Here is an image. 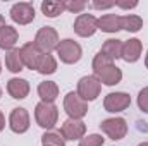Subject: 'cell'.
Masks as SVG:
<instances>
[{
  "instance_id": "1f68e13d",
  "label": "cell",
  "mask_w": 148,
  "mask_h": 146,
  "mask_svg": "<svg viewBox=\"0 0 148 146\" xmlns=\"http://www.w3.org/2000/svg\"><path fill=\"white\" fill-rule=\"evenodd\" d=\"M3 26H7V24H5V19H3V16L0 14V31H2V28H3Z\"/></svg>"
},
{
  "instance_id": "83f0119b",
  "label": "cell",
  "mask_w": 148,
  "mask_h": 146,
  "mask_svg": "<svg viewBox=\"0 0 148 146\" xmlns=\"http://www.w3.org/2000/svg\"><path fill=\"white\" fill-rule=\"evenodd\" d=\"M138 107L141 112L148 113V86L143 88L140 93H138Z\"/></svg>"
},
{
  "instance_id": "5bb4252c",
  "label": "cell",
  "mask_w": 148,
  "mask_h": 146,
  "mask_svg": "<svg viewBox=\"0 0 148 146\" xmlns=\"http://www.w3.org/2000/svg\"><path fill=\"white\" fill-rule=\"evenodd\" d=\"M7 93L14 100H24L29 95V83L21 77H12L7 83Z\"/></svg>"
},
{
  "instance_id": "6da1fadb",
  "label": "cell",
  "mask_w": 148,
  "mask_h": 146,
  "mask_svg": "<svg viewBox=\"0 0 148 146\" xmlns=\"http://www.w3.org/2000/svg\"><path fill=\"white\" fill-rule=\"evenodd\" d=\"M35 120L41 129H53L57 120H59V108L53 105V103H45V102H40L36 107H35Z\"/></svg>"
},
{
  "instance_id": "9a60e30c",
  "label": "cell",
  "mask_w": 148,
  "mask_h": 146,
  "mask_svg": "<svg viewBox=\"0 0 148 146\" xmlns=\"http://www.w3.org/2000/svg\"><path fill=\"white\" fill-rule=\"evenodd\" d=\"M38 96L45 103H53L59 96V86L53 81H43L38 84Z\"/></svg>"
},
{
  "instance_id": "30bf717a",
  "label": "cell",
  "mask_w": 148,
  "mask_h": 146,
  "mask_svg": "<svg viewBox=\"0 0 148 146\" xmlns=\"http://www.w3.org/2000/svg\"><path fill=\"white\" fill-rule=\"evenodd\" d=\"M9 127L16 134H24L29 129V113L23 107H17L9 115Z\"/></svg>"
},
{
  "instance_id": "52a82bcc",
  "label": "cell",
  "mask_w": 148,
  "mask_h": 146,
  "mask_svg": "<svg viewBox=\"0 0 148 146\" xmlns=\"http://www.w3.org/2000/svg\"><path fill=\"white\" fill-rule=\"evenodd\" d=\"M10 19L16 24H29L35 21V7L29 2H17L10 7Z\"/></svg>"
},
{
  "instance_id": "ba28073f",
  "label": "cell",
  "mask_w": 148,
  "mask_h": 146,
  "mask_svg": "<svg viewBox=\"0 0 148 146\" xmlns=\"http://www.w3.org/2000/svg\"><path fill=\"white\" fill-rule=\"evenodd\" d=\"M97 21H98V19H97L95 16H91V14H79V16L76 17L74 26H73L74 33L81 38L93 36V35L97 33V29H98Z\"/></svg>"
},
{
  "instance_id": "ac0fdd59",
  "label": "cell",
  "mask_w": 148,
  "mask_h": 146,
  "mask_svg": "<svg viewBox=\"0 0 148 146\" xmlns=\"http://www.w3.org/2000/svg\"><path fill=\"white\" fill-rule=\"evenodd\" d=\"M97 77H98V81L103 83L105 86H115V84H119L121 79H122V71H121L117 65H110V67L103 69L100 74H97Z\"/></svg>"
},
{
  "instance_id": "836d02e7",
  "label": "cell",
  "mask_w": 148,
  "mask_h": 146,
  "mask_svg": "<svg viewBox=\"0 0 148 146\" xmlns=\"http://www.w3.org/2000/svg\"><path fill=\"white\" fill-rule=\"evenodd\" d=\"M138 146H148V141H145V143H140Z\"/></svg>"
},
{
  "instance_id": "ffe728a7",
  "label": "cell",
  "mask_w": 148,
  "mask_h": 146,
  "mask_svg": "<svg viewBox=\"0 0 148 146\" xmlns=\"http://www.w3.org/2000/svg\"><path fill=\"white\" fill-rule=\"evenodd\" d=\"M121 28L129 33H138L143 28V19L136 14H127L121 17Z\"/></svg>"
},
{
  "instance_id": "7a4b0ae2",
  "label": "cell",
  "mask_w": 148,
  "mask_h": 146,
  "mask_svg": "<svg viewBox=\"0 0 148 146\" xmlns=\"http://www.w3.org/2000/svg\"><path fill=\"white\" fill-rule=\"evenodd\" d=\"M55 52H57V57L60 59V62L69 64V65L79 62L81 57H83V48H81V45H79L77 41L71 40V38L60 40L59 45H57V48H55Z\"/></svg>"
},
{
  "instance_id": "9c48e42d",
  "label": "cell",
  "mask_w": 148,
  "mask_h": 146,
  "mask_svg": "<svg viewBox=\"0 0 148 146\" xmlns=\"http://www.w3.org/2000/svg\"><path fill=\"white\" fill-rule=\"evenodd\" d=\"M131 105V96L124 91H115V93H109L103 100V108L110 113H117L122 112Z\"/></svg>"
},
{
  "instance_id": "e0dca14e",
  "label": "cell",
  "mask_w": 148,
  "mask_h": 146,
  "mask_svg": "<svg viewBox=\"0 0 148 146\" xmlns=\"http://www.w3.org/2000/svg\"><path fill=\"white\" fill-rule=\"evenodd\" d=\"M19 40V33L12 26H3L0 31V48L2 50H14L16 43Z\"/></svg>"
},
{
  "instance_id": "cb8c5ba5",
  "label": "cell",
  "mask_w": 148,
  "mask_h": 146,
  "mask_svg": "<svg viewBox=\"0 0 148 146\" xmlns=\"http://www.w3.org/2000/svg\"><path fill=\"white\" fill-rule=\"evenodd\" d=\"M110 65H114V60H112L110 57H107L105 53H102V52H98V53L95 55V59H93V64H91L95 76H97V74H100L103 69L110 67Z\"/></svg>"
},
{
  "instance_id": "5b68a950",
  "label": "cell",
  "mask_w": 148,
  "mask_h": 146,
  "mask_svg": "<svg viewBox=\"0 0 148 146\" xmlns=\"http://www.w3.org/2000/svg\"><path fill=\"white\" fill-rule=\"evenodd\" d=\"M59 41H60L59 40V35H57V31L52 26L40 28L36 36H35V45H36L43 53H50L52 50H55L57 45H59Z\"/></svg>"
},
{
  "instance_id": "d6a6232c",
  "label": "cell",
  "mask_w": 148,
  "mask_h": 146,
  "mask_svg": "<svg viewBox=\"0 0 148 146\" xmlns=\"http://www.w3.org/2000/svg\"><path fill=\"white\" fill-rule=\"evenodd\" d=\"M145 65H147V69H148V52H147V57H145Z\"/></svg>"
},
{
  "instance_id": "e575fe53",
  "label": "cell",
  "mask_w": 148,
  "mask_h": 146,
  "mask_svg": "<svg viewBox=\"0 0 148 146\" xmlns=\"http://www.w3.org/2000/svg\"><path fill=\"white\" fill-rule=\"evenodd\" d=\"M0 72H2V64H0Z\"/></svg>"
},
{
  "instance_id": "484cf974",
  "label": "cell",
  "mask_w": 148,
  "mask_h": 146,
  "mask_svg": "<svg viewBox=\"0 0 148 146\" xmlns=\"http://www.w3.org/2000/svg\"><path fill=\"white\" fill-rule=\"evenodd\" d=\"M103 141H105V138H102L100 134H88L79 139L77 146H103Z\"/></svg>"
},
{
  "instance_id": "7c38bea8",
  "label": "cell",
  "mask_w": 148,
  "mask_h": 146,
  "mask_svg": "<svg viewBox=\"0 0 148 146\" xmlns=\"http://www.w3.org/2000/svg\"><path fill=\"white\" fill-rule=\"evenodd\" d=\"M43 55H45V53H43L36 45H35V41H29V43H26V45L21 46V57H23V62H24V65H26L28 69H31V71H33V69L36 71L38 69V65H40Z\"/></svg>"
},
{
  "instance_id": "d6986e66",
  "label": "cell",
  "mask_w": 148,
  "mask_h": 146,
  "mask_svg": "<svg viewBox=\"0 0 148 146\" xmlns=\"http://www.w3.org/2000/svg\"><path fill=\"white\" fill-rule=\"evenodd\" d=\"M5 67L14 74L21 72L24 69V62H23V57H21V48H14V50L7 52V55H5Z\"/></svg>"
},
{
  "instance_id": "603a6c76",
  "label": "cell",
  "mask_w": 148,
  "mask_h": 146,
  "mask_svg": "<svg viewBox=\"0 0 148 146\" xmlns=\"http://www.w3.org/2000/svg\"><path fill=\"white\" fill-rule=\"evenodd\" d=\"M36 71H38L40 74H43V76L53 74L55 71H57V60H55V57H53L52 53H45Z\"/></svg>"
},
{
  "instance_id": "8992f818",
  "label": "cell",
  "mask_w": 148,
  "mask_h": 146,
  "mask_svg": "<svg viewBox=\"0 0 148 146\" xmlns=\"http://www.w3.org/2000/svg\"><path fill=\"white\" fill-rule=\"evenodd\" d=\"M100 129L114 141H119V139L126 138V134H127V124L122 117H112V119L102 120Z\"/></svg>"
},
{
  "instance_id": "44dd1931",
  "label": "cell",
  "mask_w": 148,
  "mask_h": 146,
  "mask_svg": "<svg viewBox=\"0 0 148 146\" xmlns=\"http://www.w3.org/2000/svg\"><path fill=\"white\" fill-rule=\"evenodd\" d=\"M64 3L62 2H57V0H45L41 2V12L45 14V17H59L62 12H64Z\"/></svg>"
},
{
  "instance_id": "8fae6325",
  "label": "cell",
  "mask_w": 148,
  "mask_h": 146,
  "mask_svg": "<svg viewBox=\"0 0 148 146\" xmlns=\"http://www.w3.org/2000/svg\"><path fill=\"white\" fill-rule=\"evenodd\" d=\"M60 134L64 136L66 141H79L81 138L86 136V124L83 120H76V119H67L62 126H60Z\"/></svg>"
},
{
  "instance_id": "d590c367",
  "label": "cell",
  "mask_w": 148,
  "mask_h": 146,
  "mask_svg": "<svg viewBox=\"0 0 148 146\" xmlns=\"http://www.w3.org/2000/svg\"><path fill=\"white\" fill-rule=\"evenodd\" d=\"M0 96H2V89H0Z\"/></svg>"
},
{
  "instance_id": "4fadbf2b",
  "label": "cell",
  "mask_w": 148,
  "mask_h": 146,
  "mask_svg": "<svg viewBox=\"0 0 148 146\" xmlns=\"http://www.w3.org/2000/svg\"><path fill=\"white\" fill-rule=\"evenodd\" d=\"M141 52H143V45L138 38H131L127 41L122 43V53H121V59L126 60L127 64H133L136 60H140L141 57Z\"/></svg>"
},
{
  "instance_id": "2e32d148",
  "label": "cell",
  "mask_w": 148,
  "mask_h": 146,
  "mask_svg": "<svg viewBox=\"0 0 148 146\" xmlns=\"http://www.w3.org/2000/svg\"><path fill=\"white\" fill-rule=\"evenodd\" d=\"M97 26L103 33H117L121 28V16L117 14H105L97 21Z\"/></svg>"
},
{
  "instance_id": "f1b7e54d",
  "label": "cell",
  "mask_w": 148,
  "mask_h": 146,
  "mask_svg": "<svg viewBox=\"0 0 148 146\" xmlns=\"http://www.w3.org/2000/svg\"><path fill=\"white\" fill-rule=\"evenodd\" d=\"M115 5V2H91V7L95 9H110Z\"/></svg>"
},
{
  "instance_id": "d4e9b609",
  "label": "cell",
  "mask_w": 148,
  "mask_h": 146,
  "mask_svg": "<svg viewBox=\"0 0 148 146\" xmlns=\"http://www.w3.org/2000/svg\"><path fill=\"white\" fill-rule=\"evenodd\" d=\"M41 143L43 146H66V139L60 134V131H48L41 136Z\"/></svg>"
},
{
  "instance_id": "277c9868",
  "label": "cell",
  "mask_w": 148,
  "mask_h": 146,
  "mask_svg": "<svg viewBox=\"0 0 148 146\" xmlns=\"http://www.w3.org/2000/svg\"><path fill=\"white\" fill-rule=\"evenodd\" d=\"M64 110L69 115V119L81 120L88 113V102H84L77 93L71 91L64 96Z\"/></svg>"
},
{
  "instance_id": "4316f807",
  "label": "cell",
  "mask_w": 148,
  "mask_h": 146,
  "mask_svg": "<svg viewBox=\"0 0 148 146\" xmlns=\"http://www.w3.org/2000/svg\"><path fill=\"white\" fill-rule=\"evenodd\" d=\"M64 9L69 10V12H74V14H79L84 10V7L88 5L86 2H81V0H64Z\"/></svg>"
},
{
  "instance_id": "f546056e",
  "label": "cell",
  "mask_w": 148,
  "mask_h": 146,
  "mask_svg": "<svg viewBox=\"0 0 148 146\" xmlns=\"http://www.w3.org/2000/svg\"><path fill=\"white\" fill-rule=\"evenodd\" d=\"M115 5H119L121 9H134L138 5V2L136 0H133V2H115Z\"/></svg>"
},
{
  "instance_id": "3957f363",
  "label": "cell",
  "mask_w": 148,
  "mask_h": 146,
  "mask_svg": "<svg viewBox=\"0 0 148 146\" xmlns=\"http://www.w3.org/2000/svg\"><path fill=\"white\" fill-rule=\"evenodd\" d=\"M102 91V83L98 81L97 76H84L77 81V95L84 102H93L100 96Z\"/></svg>"
},
{
  "instance_id": "7402d4cb",
  "label": "cell",
  "mask_w": 148,
  "mask_h": 146,
  "mask_svg": "<svg viewBox=\"0 0 148 146\" xmlns=\"http://www.w3.org/2000/svg\"><path fill=\"white\" fill-rule=\"evenodd\" d=\"M100 52L105 53L107 57H110L112 60H114V59H121V53H122V41L117 40V38H110V40H107V41L103 43V46H102Z\"/></svg>"
},
{
  "instance_id": "4dcf8cb0",
  "label": "cell",
  "mask_w": 148,
  "mask_h": 146,
  "mask_svg": "<svg viewBox=\"0 0 148 146\" xmlns=\"http://www.w3.org/2000/svg\"><path fill=\"white\" fill-rule=\"evenodd\" d=\"M5 129V117H3V113H2V110H0V132Z\"/></svg>"
}]
</instances>
